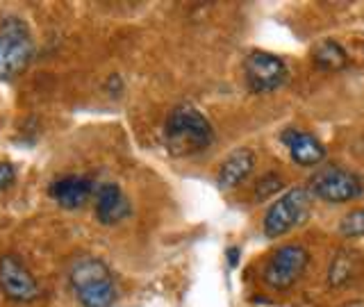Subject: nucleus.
<instances>
[{
    "label": "nucleus",
    "instance_id": "nucleus-1",
    "mask_svg": "<svg viewBox=\"0 0 364 307\" xmlns=\"http://www.w3.org/2000/svg\"><path fill=\"white\" fill-rule=\"evenodd\" d=\"M214 139L210 121L193 105H178L164 125V141L173 155H193L205 151Z\"/></svg>",
    "mask_w": 364,
    "mask_h": 307
},
{
    "label": "nucleus",
    "instance_id": "nucleus-2",
    "mask_svg": "<svg viewBox=\"0 0 364 307\" xmlns=\"http://www.w3.org/2000/svg\"><path fill=\"white\" fill-rule=\"evenodd\" d=\"M68 278L82 307H112L117 298V284L112 273L96 257L77 259Z\"/></svg>",
    "mask_w": 364,
    "mask_h": 307
},
{
    "label": "nucleus",
    "instance_id": "nucleus-3",
    "mask_svg": "<svg viewBox=\"0 0 364 307\" xmlns=\"http://www.w3.org/2000/svg\"><path fill=\"white\" fill-rule=\"evenodd\" d=\"M34 45L28 26L18 16L0 21V80L21 75L32 60Z\"/></svg>",
    "mask_w": 364,
    "mask_h": 307
},
{
    "label": "nucleus",
    "instance_id": "nucleus-4",
    "mask_svg": "<svg viewBox=\"0 0 364 307\" xmlns=\"http://www.w3.org/2000/svg\"><path fill=\"white\" fill-rule=\"evenodd\" d=\"M310 205H312L310 191L303 187L289 189L282 198H278L271 205L264 216L267 237L276 239V237L287 235L294 227H299L307 219V214H310Z\"/></svg>",
    "mask_w": 364,
    "mask_h": 307
},
{
    "label": "nucleus",
    "instance_id": "nucleus-5",
    "mask_svg": "<svg viewBox=\"0 0 364 307\" xmlns=\"http://www.w3.org/2000/svg\"><path fill=\"white\" fill-rule=\"evenodd\" d=\"M307 264H310V253L303 246H282L273 253L262 273V280H264L271 289H289L291 284L301 280L305 273Z\"/></svg>",
    "mask_w": 364,
    "mask_h": 307
},
{
    "label": "nucleus",
    "instance_id": "nucleus-6",
    "mask_svg": "<svg viewBox=\"0 0 364 307\" xmlns=\"http://www.w3.org/2000/svg\"><path fill=\"white\" fill-rule=\"evenodd\" d=\"M244 75L250 91L267 94V91H276L287 82L289 71L280 57L264 50H255L244 60Z\"/></svg>",
    "mask_w": 364,
    "mask_h": 307
},
{
    "label": "nucleus",
    "instance_id": "nucleus-7",
    "mask_svg": "<svg viewBox=\"0 0 364 307\" xmlns=\"http://www.w3.org/2000/svg\"><path fill=\"white\" fill-rule=\"evenodd\" d=\"M362 182L350 171L328 166L310 180V193L326 203H350L362 196Z\"/></svg>",
    "mask_w": 364,
    "mask_h": 307
},
{
    "label": "nucleus",
    "instance_id": "nucleus-8",
    "mask_svg": "<svg viewBox=\"0 0 364 307\" xmlns=\"http://www.w3.org/2000/svg\"><path fill=\"white\" fill-rule=\"evenodd\" d=\"M0 289L9 301L16 303H32L41 293L37 278L16 255L0 257Z\"/></svg>",
    "mask_w": 364,
    "mask_h": 307
},
{
    "label": "nucleus",
    "instance_id": "nucleus-9",
    "mask_svg": "<svg viewBox=\"0 0 364 307\" xmlns=\"http://www.w3.org/2000/svg\"><path fill=\"white\" fill-rule=\"evenodd\" d=\"M50 196L62 205L64 210H77L94 193V180L87 176H62L50 182Z\"/></svg>",
    "mask_w": 364,
    "mask_h": 307
},
{
    "label": "nucleus",
    "instance_id": "nucleus-10",
    "mask_svg": "<svg viewBox=\"0 0 364 307\" xmlns=\"http://www.w3.org/2000/svg\"><path fill=\"white\" fill-rule=\"evenodd\" d=\"M282 144L289 148V155L296 164L301 166H316L326 159V148L310 132L301 130H284L282 132Z\"/></svg>",
    "mask_w": 364,
    "mask_h": 307
},
{
    "label": "nucleus",
    "instance_id": "nucleus-11",
    "mask_svg": "<svg viewBox=\"0 0 364 307\" xmlns=\"http://www.w3.org/2000/svg\"><path fill=\"white\" fill-rule=\"evenodd\" d=\"M96 216L105 225H114L130 216V203L119 185H102L96 189Z\"/></svg>",
    "mask_w": 364,
    "mask_h": 307
},
{
    "label": "nucleus",
    "instance_id": "nucleus-12",
    "mask_svg": "<svg viewBox=\"0 0 364 307\" xmlns=\"http://www.w3.org/2000/svg\"><path fill=\"white\" fill-rule=\"evenodd\" d=\"M255 155L250 148H237L225 157V162L219 168V187L221 189H232L239 182L246 180L248 173L253 171Z\"/></svg>",
    "mask_w": 364,
    "mask_h": 307
},
{
    "label": "nucleus",
    "instance_id": "nucleus-13",
    "mask_svg": "<svg viewBox=\"0 0 364 307\" xmlns=\"http://www.w3.org/2000/svg\"><path fill=\"white\" fill-rule=\"evenodd\" d=\"M312 62L314 66L323 68V71H341L348 66V55L337 41H318L312 48Z\"/></svg>",
    "mask_w": 364,
    "mask_h": 307
},
{
    "label": "nucleus",
    "instance_id": "nucleus-14",
    "mask_svg": "<svg viewBox=\"0 0 364 307\" xmlns=\"http://www.w3.org/2000/svg\"><path fill=\"white\" fill-rule=\"evenodd\" d=\"M355 264H358V262H353V253H348V250H341V253H337V257L333 259V264H330V271H328L330 284H333V287H341V284L350 282L353 271H355Z\"/></svg>",
    "mask_w": 364,
    "mask_h": 307
},
{
    "label": "nucleus",
    "instance_id": "nucleus-15",
    "mask_svg": "<svg viewBox=\"0 0 364 307\" xmlns=\"http://www.w3.org/2000/svg\"><path fill=\"white\" fill-rule=\"evenodd\" d=\"M339 230L344 237H364V210H355L341 219Z\"/></svg>",
    "mask_w": 364,
    "mask_h": 307
},
{
    "label": "nucleus",
    "instance_id": "nucleus-16",
    "mask_svg": "<svg viewBox=\"0 0 364 307\" xmlns=\"http://www.w3.org/2000/svg\"><path fill=\"white\" fill-rule=\"evenodd\" d=\"M282 185V180L276 178V176H264L259 182H257V191H255V196L262 200V198H267L269 193H273L278 187Z\"/></svg>",
    "mask_w": 364,
    "mask_h": 307
},
{
    "label": "nucleus",
    "instance_id": "nucleus-17",
    "mask_svg": "<svg viewBox=\"0 0 364 307\" xmlns=\"http://www.w3.org/2000/svg\"><path fill=\"white\" fill-rule=\"evenodd\" d=\"M14 180H16V166L9 162H0V191L14 185Z\"/></svg>",
    "mask_w": 364,
    "mask_h": 307
}]
</instances>
